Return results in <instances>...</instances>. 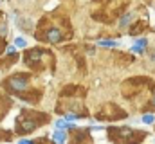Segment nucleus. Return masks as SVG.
Instances as JSON below:
<instances>
[{
	"label": "nucleus",
	"instance_id": "1",
	"mask_svg": "<svg viewBox=\"0 0 155 144\" xmlns=\"http://www.w3.org/2000/svg\"><path fill=\"white\" fill-rule=\"evenodd\" d=\"M148 137L146 132L130 126H112L108 128V139L116 144H141Z\"/></svg>",
	"mask_w": 155,
	"mask_h": 144
},
{
	"label": "nucleus",
	"instance_id": "2",
	"mask_svg": "<svg viewBox=\"0 0 155 144\" xmlns=\"http://www.w3.org/2000/svg\"><path fill=\"white\" fill-rule=\"evenodd\" d=\"M126 112L123 108H119L114 103H107L97 110L96 113V119L97 121H121V119H126Z\"/></svg>",
	"mask_w": 155,
	"mask_h": 144
},
{
	"label": "nucleus",
	"instance_id": "3",
	"mask_svg": "<svg viewBox=\"0 0 155 144\" xmlns=\"http://www.w3.org/2000/svg\"><path fill=\"white\" fill-rule=\"evenodd\" d=\"M90 141V128H72V144H85Z\"/></svg>",
	"mask_w": 155,
	"mask_h": 144
},
{
	"label": "nucleus",
	"instance_id": "4",
	"mask_svg": "<svg viewBox=\"0 0 155 144\" xmlns=\"http://www.w3.org/2000/svg\"><path fill=\"white\" fill-rule=\"evenodd\" d=\"M7 85H9L11 90H15V92H22V90L27 88V77H25V76H13V77L7 81Z\"/></svg>",
	"mask_w": 155,
	"mask_h": 144
},
{
	"label": "nucleus",
	"instance_id": "5",
	"mask_svg": "<svg viewBox=\"0 0 155 144\" xmlns=\"http://www.w3.org/2000/svg\"><path fill=\"white\" fill-rule=\"evenodd\" d=\"M43 38H45L49 43H58V41L63 40V33H61V29H58V27H49Z\"/></svg>",
	"mask_w": 155,
	"mask_h": 144
},
{
	"label": "nucleus",
	"instance_id": "6",
	"mask_svg": "<svg viewBox=\"0 0 155 144\" xmlns=\"http://www.w3.org/2000/svg\"><path fill=\"white\" fill-rule=\"evenodd\" d=\"M36 126H38V121H35V119H31V117H24V119H20V123H18V132L27 133V132H33Z\"/></svg>",
	"mask_w": 155,
	"mask_h": 144
},
{
	"label": "nucleus",
	"instance_id": "7",
	"mask_svg": "<svg viewBox=\"0 0 155 144\" xmlns=\"http://www.w3.org/2000/svg\"><path fill=\"white\" fill-rule=\"evenodd\" d=\"M43 56H45V52H43L41 49H33V51H29V52L25 54V61H27L29 65H35L36 61H41Z\"/></svg>",
	"mask_w": 155,
	"mask_h": 144
},
{
	"label": "nucleus",
	"instance_id": "8",
	"mask_svg": "<svg viewBox=\"0 0 155 144\" xmlns=\"http://www.w3.org/2000/svg\"><path fill=\"white\" fill-rule=\"evenodd\" d=\"M146 47H148V40H146V38H137V40L134 41V45H132L130 51L143 54V52H146Z\"/></svg>",
	"mask_w": 155,
	"mask_h": 144
},
{
	"label": "nucleus",
	"instance_id": "9",
	"mask_svg": "<svg viewBox=\"0 0 155 144\" xmlns=\"http://www.w3.org/2000/svg\"><path fill=\"white\" fill-rule=\"evenodd\" d=\"M144 27H146V22H143V20H139L137 24H134V25L130 27V31H128V33H130L132 36H135V34H141V33L144 31Z\"/></svg>",
	"mask_w": 155,
	"mask_h": 144
},
{
	"label": "nucleus",
	"instance_id": "10",
	"mask_svg": "<svg viewBox=\"0 0 155 144\" xmlns=\"http://www.w3.org/2000/svg\"><path fill=\"white\" fill-rule=\"evenodd\" d=\"M134 18H135V15L134 13H124L123 16H121V20H119V27H126V25H130L132 22H134Z\"/></svg>",
	"mask_w": 155,
	"mask_h": 144
},
{
	"label": "nucleus",
	"instance_id": "11",
	"mask_svg": "<svg viewBox=\"0 0 155 144\" xmlns=\"http://www.w3.org/2000/svg\"><path fill=\"white\" fill-rule=\"evenodd\" d=\"M52 141H54V144H65L67 142L65 132H63V130H56V132L52 133Z\"/></svg>",
	"mask_w": 155,
	"mask_h": 144
},
{
	"label": "nucleus",
	"instance_id": "12",
	"mask_svg": "<svg viewBox=\"0 0 155 144\" xmlns=\"http://www.w3.org/2000/svg\"><path fill=\"white\" fill-rule=\"evenodd\" d=\"M97 45L99 47H107V49H116V47H119V41H116V40H99Z\"/></svg>",
	"mask_w": 155,
	"mask_h": 144
},
{
	"label": "nucleus",
	"instance_id": "13",
	"mask_svg": "<svg viewBox=\"0 0 155 144\" xmlns=\"http://www.w3.org/2000/svg\"><path fill=\"white\" fill-rule=\"evenodd\" d=\"M143 123H144V124H153L155 115L153 113H144V115H143Z\"/></svg>",
	"mask_w": 155,
	"mask_h": 144
},
{
	"label": "nucleus",
	"instance_id": "14",
	"mask_svg": "<svg viewBox=\"0 0 155 144\" xmlns=\"http://www.w3.org/2000/svg\"><path fill=\"white\" fill-rule=\"evenodd\" d=\"M25 45H27V41H25L24 38H20V36H18V38H15V47H20V49H24Z\"/></svg>",
	"mask_w": 155,
	"mask_h": 144
},
{
	"label": "nucleus",
	"instance_id": "15",
	"mask_svg": "<svg viewBox=\"0 0 155 144\" xmlns=\"http://www.w3.org/2000/svg\"><path fill=\"white\" fill-rule=\"evenodd\" d=\"M5 52H7V54H15V45H9V47L5 49Z\"/></svg>",
	"mask_w": 155,
	"mask_h": 144
},
{
	"label": "nucleus",
	"instance_id": "16",
	"mask_svg": "<svg viewBox=\"0 0 155 144\" xmlns=\"http://www.w3.org/2000/svg\"><path fill=\"white\" fill-rule=\"evenodd\" d=\"M150 60L155 63V51H150Z\"/></svg>",
	"mask_w": 155,
	"mask_h": 144
},
{
	"label": "nucleus",
	"instance_id": "17",
	"mask_svg": "<svg viewBox=\"0 0 155 144\" xmlns=\"http://www.w3.org/2000/svg\"><path fill=\"white\" fill-rule=\"evenodd\" d=\"M18 144H33V142H31V141H25V139H22Z\"/></svg>",
	"mask_w": 155,
	"mask_h": 144
},
{
	"label": "nucleus",
	"instance_id": "18",
	"mask_svg": "<svg viewBox=\"0 0 155 144\" xmlns=\"http://www.w3.org/2000/svg\"><path fill=\"white\" fill-rule=\"evenodd\" d=\"M153 106H155V97H153Z\"/></svg>",
	"mask_w": 155,
	"mask_h": 144
}]
</instances>
